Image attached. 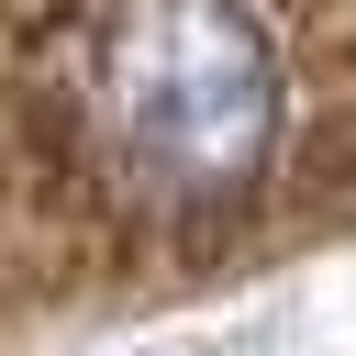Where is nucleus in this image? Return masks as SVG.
Here are the masks:
<instances>
[{"mask_svg": "<svg viewBox=\"0 0 356 356\" xmlns=\"http://www.w3.org/2000/svg\"><path fill=\"white\" fill-rule=\"evenodd\" d=\"M78 122L134 211L211 222L267 189L289 78L245 0H100L78 56Z\"/></svg>", "mask_w": 356, "mask_h": 356, "instance_id": "1", "label": "nucleus"}]
</instances>
